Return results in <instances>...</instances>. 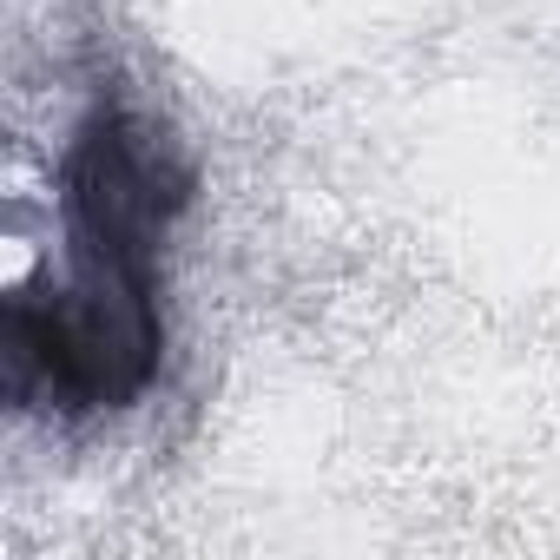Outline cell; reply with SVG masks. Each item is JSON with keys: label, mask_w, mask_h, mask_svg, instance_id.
<instances>
[{"label": "cell", "mask_w": 560, "mask_h": 560, "mask_svg": "<svg viewBox=\"0 0 560 560\" xmlns=\"http://www.w3.org/2000/svg\"><path fill=\"white\" fill-rule=\"evenodd\" d=\"M165 357L159 270L67 250V277L47 291H14L0 317L8 402L54 416H100L145 396Z\"/></svg>", "instance_id": "6da1fadb"}, {"label": "cell", "mask_w": 560, "mask_h": 560, "mask_svg": "<svg viewBox=\"0 0 560 560\" xmlns=\"http://www.w3.org/2000/svg\"><path fill=\"white\" fill-rule=\"evenodd\" d=\"M191 191H198L191 165L152 119H139L126 106H100L60 159L67 250L159 270V250H165L178 211L191 205Z\"/></svg>", "instance_id": "7a4b0ae2"}]
</instances>
